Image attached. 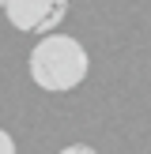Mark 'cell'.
<instances>
[{"label": "cell", "instance_id": "3957f363", "mask_svg": "<svg viewBox=\"0 0 151 154\" xmlns=\"http://www.w3.org/2000/svg\"><path fill=\"white\" fill-rule=\"evenodd\" d=\"M11 150H15V139L4 132V128H0V154H11Z\"/></svg>", "mask_w": 151, "mask_h": 154}, {"label": "cell", "instance_id": "277c9868", "mask_svg": "<svg viewBox=\"0 0 151 154\" xmlns=\"http://www.w3.org/2000/svg\"><path fill=\"white\" fill-rule=\"evenodd\" d=\"M64 154H91V147H83V143H76V147H64Z\"/></svg>", "mask_w": 151, "mask_h": 154}, {"label": "cell", "instance_id": "6da1fadb", "mask_svg": "<svg viewBox=\"0 0 151 154\" xmlns=\"http://www.w3.org/2000/svg\"><path fill=\"white\" fill-rule=\"evenodd\" d=\"M87 68H91L87 49L68 34H45L30 49V79L42 90H53V94L76 90L87 79Z\"/></svg>", "mask_w": 151, "mask_h": 154}, {"label": "cell", "instance_id": "7a4b0ae2", "mask_svg": "<svg viewBox=\"0 0 151 154\" xmlns=\"http://www.w3.org/2000/svg\"><path fill=\"white\" fill-rule=\"evenodd\" d=\"M4 11L15 30L49 34L53 26H60V19L68 11V0H4Z\"/></svg>", "mask_w": 151, "mask_h": 154}, {"label": "cell", "instance_id": "5b68a950", "mask_svg": "<svg viewBox=\"0 0 151 154\" xmlns=\"http://www.w3.org/2000/svg\"><path fill=\"white\" fill-rule=\"evenodd\" d=\"M0 8H4V0H0Z\"/></svg>", "mask_w": 151, "mask_h": 154}]
</instances>
